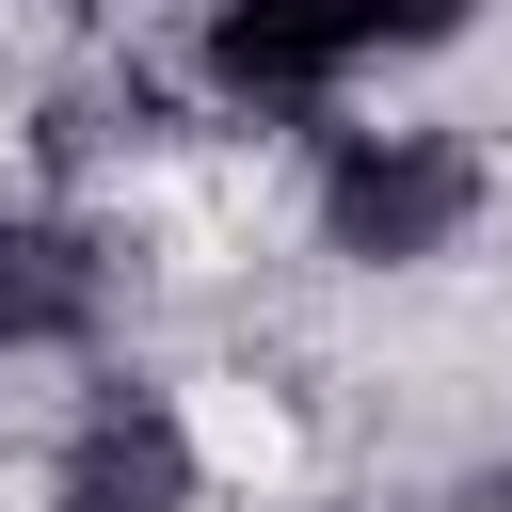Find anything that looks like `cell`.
I'll use <instances>...</instances> for the list:
<instances>
[{
	"mask_svg": "<svg viewBox=\"0 0 512 512\" xmlns=\"http://www.w3.org/2000/svg\"><path fill=\"white\" fill-rule=\"evenodd\" d=\"M480 0H192V96L224 128H336L352 96H384L400 64H432Z\"/></svg>",
	"mask_w": 512,
	"mask_h": 512,
	"instance_id": "1",
	"label": "cell"
},
{
	"mask_svg": "<svg viewBox=\"0 0 512 512\" xmlns=\"http://www.w3.org/2000/svg\"><path fill=\"white\" fill-rule=\"evenodd\" d=\"M480 208H496V160L448 112H368L352 96L336 128H304V224H320L336 272H432V256L480 240Z\"/></svg>",
	"mask_w": 512,
	"mask_h": 512,
	"instance_id": "2",
	"label": "cell"
},
{
	"mask_svg": "<svg viewBox=\"0 0 512 512\" xmlns=\"http://www.w3.org/2000/svg\"><path fill=\"white\" fill-rule=\"evenodd\" d=\"M112 336V224L0 192V368H64Z\"/></svg>",
	"mask_w": 512,
	"mask_h": 512,
	"instance_id": "3",
	"label": "cell"
},
{
	"mask_svg": "<svg viewBox=\"0 0 512 512\" xmlns=\"http://www.w3.org/2000/svg\"><path fill=\"white\" fill-rule=\"evenodd\" d=\"M48 16H112V0H48Z\"/></svg>",
	"mask_w": 512,
	"mask_h": 512,
	"instance_id": "4",
	"label": "cell"
}]
</instances>
